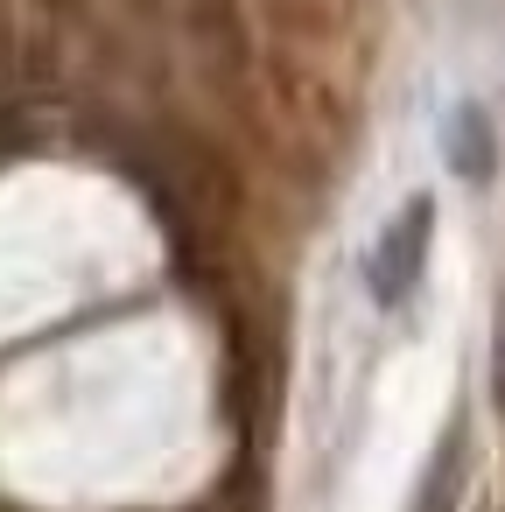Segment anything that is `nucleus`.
Segmentation results:
<instances>
[{
    "instance_id": "nucleus-2",
    "label": "nucleus",
    "mask_w": 505,
    "mask_h": 512,
    "mask_svg": "<svg viewBox=\"0 0 505 512\" xmlns=\"http://www.w3.org/2000/svg\"><path fill=\"white\" fill-rule=\"evenodd\" d=\"M449 155H456L463 176H484V169H491V127H484V113H463V120L449 127Z\"/></svg>"
},
{
    "instance_id": "nucleus-1",
    "label": "nucleus",
    "mask_w": 505,
    "mask_h": 512,
    "mask_svg": "<svg viewBox=\"0 0 505 512\" xmlns=\"http://www.w3.org/2000/svg\"><path fill=\"white\" fill-rule=\"evenodd\" d=\"M428 232H435V204H428V197H414V204L379 232V246H372V295H379L386 309L414 295V281H421V267H428Z\"/></svg>"
}]
</instances>
